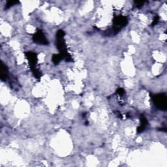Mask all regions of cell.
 I'll return each mask as SVG.
<instances>
[{
	"label": "cell",
	"instance_id": "1",
	"mask_svg": "<svg viewBox=\"0 0 167 167\" xmlns=\"http://www.w3.org/2000/svg\"><path fill=\"white\" fill-rule=\"evenodd\" d=\"M65 32L63 30H58L56 33V46L60 50V54L63 58V60H65L67 62L72 61V57L68 53L67 50V46L64 39Z\"/></svg>",
	"mask_w": 167,
	"mask_h": 167
},
{
	"label": "cell",
	"instance_id": "2",
	"mask_svg": "<svg viewBox=\"0 0 167 167\" xmlns=\"http://www.w3.org/2000/svg\"><path fill=\"white\" fill-rule=\"evenodd\" d=\"M127 24H128V19L126 17L121 15L116 17L113 20V26L112 29L114 35L118 33Z\"/></svg>",
	"mask_w": 167,
	"mask_h": 167
},
{
	"label": "cell",
	"instance_id": "3",
	"mask_svg": "<svg viewBox=\"0 0 167 167\" xmlns=\"http://www.w3.org/2000/svg\"><path fill=\"white\" fill-rule=\"evenodd\" d=\"M155 106L161 110H166L167 108V97L165 93H159L152 97Z\"/></svg>",
	"mask_w": 167,
	"mask_h": 167
},
{
	"label": "cell",
	"instance_id": "4",
	"mask_svg": "<svg viewBox=\"0 0 167 167\" xmlns=\"http://www.w3.org/2000/svg\"><path fill=\"white\" fill-rule=\"evenodd\" d=\"M33 41L34 43L43 45H47L49 43L42 30H38L34 34L33 36Z\"/></svg>",
	"mask_w": 167,
	"mask_h": 167
},
{
	"label": "cell",
	"instance_id": "5",
	"mask_svg": "<svg viewBox=\"0 0 167 167\" xmlns=\"http://www.w3.org/2000/svg\"><path fill=\"white\" fill-rule=\"evenodd\" d=\"M26 58L28 59L31 70L33 71L36 69V65L37 63V55L33 52H27L25 53Z\"/></svg>",
	"mask_w": 167,
	"mask_h": 167
},
{
	"label": "cell",
	"instance_id": "6",
	"mask_svg": "<svg viewBox=\"0 0 167 167\" xmlns=\"http://www.w3.org/2000/svg\"><path fill=\"white\" fill-rule=\"evenodd\" d=\"M148 125V120H147L144 116L142 115L140 116V125L137 128V132H138V133H141V132H142L146 129Z\"/></svg>",
	"mask_w": 167,
	"mask_h": 167
},
{
	"label": "cell",
	"instance_id": "7",
	"mask_svg": "<svg viewBox=\"0 0 167 167\" xmlns=\"http://www.w3.org/2000/svg\"><path fill=\"white\" fill-rule=\"evenodd\" d=\"M8 68L4 65L3 63H1V68H0V77L2 81H6L8 78Z\"/></svg>",
	"mask_w": 167,
	"mask_h": 167
},
{
	"label": "cell",
	"instance_id": "8",
	"mask_svg": "<svg viewBox=\"0 0 167 167\" xmlns=\"http://www.w3.org/2000/svg\"><path fill=\"white\" fill-rule=\"evenodd\" d=\"M62 60H63V58L61 57L60 54H54L52 56V62L54 63V64L55 65H58Z\"/></svg>",
	"mask_w": 167,
	"mask_h": 167
},
{
	"label": "cell",
	"instance_id": "9",
	"mask_svg": "<svg viewBox=\"0 0 167 167\" xmlns=\"http://www.w3.org/2000/svg\"><path fill=\"white\" fill-rule=\"evenodd\" d=\"M19 2L18 1H8L6 5V7H5V9H9L11 7L14 6V5H17V3H18Z\"/></svg>",
	"mask_w": 167,
	"mask_h": 167
},
{
	"label": "cell",
	"instance_id": "10",
	"mask_svg": "<svg viewBox=\"0 0 167 167\" xmlns=\"http://www.w3.org/2000/svg\"><path fill=\"white\" fill-rule=\"evenodd\" d=\"M144 2H141V1H139V2H135V7L136 8H141L143 7L144 4Z\"/></svg>",
	"mask_w": 167,
	"mask_h": 167
},
{
	"label": "cell",
	"instance_id": "11",
	"mask_svg": "<svg viewBox=\"0 0 167 167\" xmlns=\"http://www.w3.org/2000/svg\"><path fill=\"white\" fill-rule=\"evenodd\" d=\"M159 16H155L154 18V20L153 22H152L151 23V26H154L155 25H157L158 24V23L159 22Z\"/></svg>",
	"mask_w": 167,
	"mask_h": 167
},
{
	"label": "cell",
	"instance_id": "12",
	"mask_svg": "<svg viewBox=\"0 0 167 167\" xmlns=\"http://www.w3.org/2000/svg\"><path fill=\"white\" fill-rule=\"evenodd\" d=\"M116 93L118 94L120 97L123 96L124 94H125V90L123 89V88H118V89L116 91Z\"/></svg>",
	"mask_w": 167,
	"mask_h": 167
}]
</instances>
